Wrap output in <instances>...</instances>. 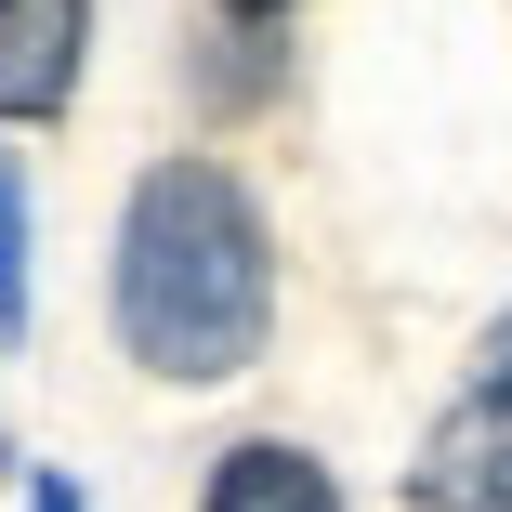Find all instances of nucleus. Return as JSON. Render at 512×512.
I'll use <instances>...</instances> for the list:
<instances>
[{
    "label": "nucleus",
    "instance_id": "obj_5",
    "mask_svg": "<svg viewBox=\"0 0 512 512\" xmlns=\"http://www.w3.org/2000/svg\"><path fill=\"white\" fill-rule=\"evenodd\" d=\"M27 316V171L0 158V329Z\"/></svg>",
    "mask_w": 512,
    "mask_h": 512
},
{
    "label": "nucleus",
    "instance_id": "obj_6",
    "mask_svg": "<svg viewBox=\"0 0 512 512\" xmlns=\"http://www.w3.org/2000/svg\"><path fill=\"white\" fill-rule=\"evenodd\" d=\"M211 14H224V27H276V14H289V0H211Z\"/></svg>",
    "mask_w": 512,
    "mask_h": 512
},
{
    "label": "nucleus",
    "instance_id": "obj_1",
    "mask_svg": "<svg viewBox=\"0 0 512 512\" xmlns=\"http://www.w3.org/2000/svg\"><path fill=\"white\" fill-rule=\"evenodd\" d=\"M119 355L145 381H250L276 342V224L224 158H158L119 211V276H106Z\"/></svg>",
    "mask_w": 512,
    "mask_h": 512
},
{
    "label": "nucleus",
    "instance_id": "obj_2",
    "mask_svg": "<svg viewBox=\"0 0 512 512\" xmlns=\"http://www.w3.org/2000/svg\"><path fill=\"white\" fill-rule=\"evenodd\" d=\"M407 512H512V316L473 342V381L407 460Z\"/></svg>",
    "mask_w": 512,
    "mask_h": 512
},
{
    "label": "nucleus",
    "instance_id": "obj_4",
    "mask_svg": "<svg viewBox=\"0 0 512 512\" xmlns=\"http://www.w3.org/2000/svg\"><path fill=\"white\" fill-rule=\"evenodd\" d=\"M197 512H342V473L289 434H237L211 460V486H197Z\"/></svg>",
    "mask_w": 512,
    "mask_h": 512
},
{
    "label": "nucleus",
    "instance_id": "obj_3",
    "mask_svg": "<svg viewBox=\"0 0 512 512\" xmlns=\"http://www.w3.org/2000/svg\"><path fill=\"white\" fill-rule=\"evenodd\" d=\"M79 66H92V0H0V119L14 132L79 106Z\"/></svg>",
    "mask_w": 512,
    "mask_h": 512
},
{
    "label": "nucleus",
    "instance_id": "obj_7",
    "mask_svg": "<svg viewBox=\"0 0 512 512\" xmlns=\"http://www.w3.org/2000/svg\"><path fill=\"white\" fill-rule=\"evenodd\" d=\"M27 512H79V486H66V473H40V486H27Z\"/></svg>",
    "mask_w": 512,
    "mask_h": 512
}]
</instances>
